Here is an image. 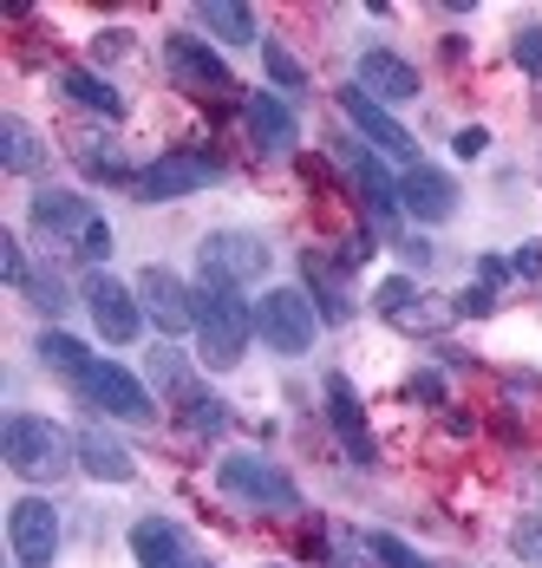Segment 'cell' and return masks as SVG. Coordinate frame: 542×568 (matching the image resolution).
Here are the masks:
<instances>
[{"instance_id": "ffe728a7", "label": "cell", "mask_w": 542, "mask_h": 568, "mask_svg": "<svg viewBox=\"0 0 542 568\" xmlns=\"http://www.w3.org/2000/svg\"><path fill=\"white\" fill-rule=\"evenodd\" d=\"M33 229H47V235H86L92 229V203L86 196H72V190H40L33 196Z\"/></svg>"}, {"instance_id": "1f68e13d", "label": "cell", "mask_w": 542, "mask_h": 568, "mask_svg": "<svg viewBox=\"0 0 542 568\" xmlns=\"http://www.w3.org/2000/svg\"><path fill=\"white\" fill-rule=\"evenodd\" d=\"M510 53H516V65H523V72H530V79H542V27H523V33H516V47H510Z\"/></svg>"}, {"instance_id": "5bb4252c", "label": "cell", "mask_w": 542, "mask_h": 568, "mask_svg": "<svg viewBox=\"0 0 542 568\" xmlns=\"http://www.w3.org/2000/svg\"><path fill=\"white\" fill-rule=\"evenodd\" d=\"M399 210L419 216V223H444L458 210V183L444 171H432V164H412V171L399 176Z\"/></svg>"}, {"instance_id": "9c48e42d", "label": "cell", "mask_w": 542, "mask_h": 568, "mask_svg": "<svg viewBox=\"0 0 542 568\" xmlns=\"http://www.w3.org/2000/svg\"><path fill=\"white\" fill-rule=\"evenodd\" d=\"M86 307H92V321H99V334L111 346H131L144 334V307H138V294L124 282H111L106 268L99 275H86Z\"/></svg>"}, {"instance_id": "d4e9b609", "label": "cell", "mask_w": 542, "mask_h": 568, "mask_svg": "<svg viewBox=\"0 0 542 568\" xmlns=\"http://www.w3.org/2000/svg\"><path fill=\"white\" fill-rule=\"evenodd\" d=\"M40 359L53 366L59 379H79V373L92 366V353H86V346L72 341V334H59V327H47V334H40Z\"/></svg>"}, {"instance_id": "b9f144b4", "label": "cell", "mask_w": 542, "mask_h": 568, "mask_svg": "<svg viewBox=\"0 0 542 568\" xmlns=\"http://www.w3.org/2000/svg\"><path fill=\"white\" fill-rule=\"evenodd\" d=\"M412 398H444V379H438V373H419V379H412Z\"/></svg>"}, {"instance_id": "4316f807", "label": "cell", "mask_w": 542, "mask_h": 568, "mask_svg": "<svg viewBox=\"0 0 542 568\" xmlns=\"http://www.w3.org/2000/svg\"><path fill=\"white\" fill-rule=\"evenodd\" d=\"M373 307H380L385 321H392V327H399V321H405V314H412V307H419V287L405 282V275H392V282H380V294H373Z\"/></svg>"}, {"instance_id": "cb8c5ba5", "label": "cell", "mask_w": 542, "mask_h": 568, "mask_svg": "<svg viewBox=\"0 0 542 568\" xmlns=\"http://www.w3.org/2000/svg\"><path fill=\"white\" fill-rule=\"evenodd\" d=\"M197 20H203L217 40H229V47H255V13H249V7H222V0H210V7H197Z\"/></svg>"}, {"instance_id": "836d02e7", "label": "cell", "mask_w": 542, "mask_h": 568, "mask_svg": "<svg viewBox=\"0 0 542 568\" xmlns=\"http://www.w3.org/2000/svg\"><path fill=\"white\" fill-rule=\"evenodd\" d=\"M490 307H496V294H490L484 282H478V287H464V294L451 301V314H464V321H484Z\"/></svg>"}, {"instance_id": "52a82bcc", "label": "cell", "mask_w": 542, "mask_h": 568, "mask_svg": "<svg viewBox=\"0 0 542 568\" xmlns=\"http://www.w3.org/2000/svg\"><path fill=\"white\" fill-rule=\"evenodd\" d=\"M269 242L262 235H249V229H217V235H203V282H262L269 275Z\"/></svg>"}, {"instance_id": "7402d4cb", "label": "cell", "mask_w": 542, "mask_h": 568, "mask_svg": "<svg viewBox=\"0 0 542 568\" xmlns=\"http://www.w3.org/2000/svg\"><path fill=\"white\" fill-rule=\"evenodd\" d=\"M131 556H138V568H190L183 562V536H177L163 516H144V523L131 529Z\"/></svg>"}, {"instance_id": "ac0fdd59", "label": "cell", "mask_w": 542, "mask_h": 568, "mask_svg": "<svg viewBox=\"0 0 542 568\" xmlns=\"http://www.w3.org/2000/svg\"><path fill=\"white\" fill-rule=\"evenodd\" d=\"M79 464H86V477H99V484H131V477H138V457L124 452L106 425H86V432H79Z\"/></svg>"}, {"instance_id": "60d3db41", "label": "cell", "mask_w": 542, "mask_h": 568, "mask_svg": "<svg viewBox=\"0 0 542 568\" xmlns=\"http://www.w3.org/2000/svg\"><path fill=\"white\" fill-rule=\"evenodd\" d=\"M92 47H99V59H118V53H124V47H131V33H99Z\"/></svg>"}, {"instance_id": "ba28073f", "label": "cell", "mask_w": 542, "mask_h": 568, "mask_svg": "<svg viewBox=\"0 0 542 568\" xmlns=\"http://www.w3.org/2000/svg\"><path fill=\"white\" fill-rule=\"evenodd\" d=\"M163 65H170V79H177L183 92H197V99H235V72L222 65V53H210V47L190 40V33H170V40H163Z\"/></svg>"}, {"instance_id": "603a6c76", "label": "cell", "mask_w": 542, "mask_h": 568, "mask_svg": "<svg viewBox=\"0 0 542 568\" xmlns=\"http://www.w3.org/2000/svg\"><path fill=\"white\" fill-rule=\"evenodd\" d=\"M59 92L72 99V105H86V112H99V118H124V99L111 92L99 72H86V65H72L66 79H59Z\"/></svg>"}, {"instance_id": "5b68a950", "label": "cell", "mask_w": 542, "mask_h": 568, "mask_svg": "<svg viewBox=\"0 0 542 568\" xmlns=\"http://www.w3.org/2000/svg\"><path fill=\"white\" fill-rule=\"evenodd\" d=\"M217 484L229 490V497L255 504V510H301V490L274 470L269 457H249V452L222 457V464H217Z\"/></svg>"}, {"instance_id": "7bdbcfd3", "label": "cell", "mask_w": 542, "mask_h": 568, "mask_svg": "<svg viewBox=\"0 0 542 568\" xmlns=\"http://www.w3.org/2000/svg\"><path fill=\"white\" fill-rule=\"evenodd\" d=\"M190 568H210V562H190Z\"/></svg>"}, {"instance_id": "ee69618b", "label": "cell", "mask_w": 542, "mask_h": 568, "mask_svg": "<svg viewBox=\"0 0 542 568\" xmlns=\"http://www.w3.org/2000/svg\"><path fill=\"white\" fill-rule=\"evenodd\" d=\"M269 568H281V562H269Z\"/></svg>"}, {"instance_id": "6da1fadb", "label": "cell", "mask_w": 542, "mask_h": 568, "mask_svg": "<svg viewBox=\"0 0 542 568\" xmlns=\"http://www.w3.org/2000/svg\"><path fill=\"white\" fill-rule=\"evenodd\" d=\"M255 334V307L242 301V287L229 282H203L197 287V341H203V366H242V346Z\"/></svg>"}, {"instance_id": "2e32d148", "label": "cell", "mask_w": 542, "mask_h": 568, "mask_svg": "<svg viewBox=\"0 0 542 568\" xmlns=\"http://www.w3.org/2000/svg\"><path fill=\"white\" fill-rule=\"evenodd\" d=\"M327 418H333V432H340V445L353 464H373V432H367V412H360V393L333 373L327 379Z\"/></svg>"}, {"instance_id": "8992f818", "label": "cell", "mask_w": 542, "mask_h": 568, "mask_svg": "<svg viewBox=\"0 0 542 568\" xmlns=\"http://www.w3.org/2000/svg\"><path fill=\"white\" fill-rule=\"evenodd\" d=\"M72 386H79V398H86V405H99V412L124 418V425H151V418H158V412H151V393H144V386H138L118 359H92Z\"/></svg>"}, {"instance_id": "4dcf8cb0", "label": "cell", "mask_w": 542, "mask_h": 568, "mask_svg": "<svg viewBox=\"0 0 542 568\" xmlns=\"http://www.w3.org/2000/svg\"><path fill=\"white\" fill-rule=\"evenodd\" d=\"M444 321H451V307H444V301H419V307H412L399 327H405V334H438Z\"/></svg>"}, {"instance_id": "30bf717a", "label": "cell", "mask_w": 542, "mask_h": 568, "mask_svg": "<svg viewBox=\"0 0 542 568\" xmlns=\"http://www.w3.org/2000/svg\"><path fill=\"white\" fill-rule=\"evenodd\" d=\"M7 542H13V556L27 568H47L59 556V516L47 497H20L13 510H7Z\"/></svg>"}, {"instance_id": "e575fe53", "label": "cell", "mask_w": 542, "mask_h": 568, "mask_svg": "<svg viewBox=\"0 0 542 568\" xmlns=\"http://www.w3.org/2000/svg\"><path fill=\"white\" fill-rule=\"evenodd\" d=\"M79 255H86V262H106V255H111V229L99 223V216H92V229L79 235Z\"/></svg>"}, {"instance_id": "484cf974", "label": "cell", "mask_w": 542, "mask_h": 568, "mask_svg": "<svg viewBox=\"0 0 542 568\" xmlns=\"http://www.w3.org/2000/svg\"><path fill=\"white\" fill-rule=\"evenodd\" d=\"M151 379H158L163 393H177L183 398V405H190V366H183V353H170V346H158V353H151Z\"/></svg>"}, {"instance_id": "d6986e66", "label": "cell", "mask_w": 542, "mask_h": 568, "mask_svg": "<svg viewBox=\"0 0 542 568\" xmlns=\"http://www.w3.org/2000/svg\"><path fill=\"white\" fill-rule=\"evenodd\" d=\"M333 151L347 158V171L360 176V190H367V203H373V216H380V223H392V216H399V183H392V176L380 171V158H373L367 144H353V138H340Z\"/></svg>"}, {"instance_id": "f1b7e54d", "label": "cell", "mask_w": 542, "mask_h": 568, "mask_svg": "<svg viewBox=\"0 0 542 568\" xmlns=\"http://www.w3.org/2000/svg\"><path fill=\"white\" fill-rule=\"evenodd\" d=\"M367 549H373V562L380 568H432L419 549H405L399 536H367Z\"/></svg>"}, {"instance_id": "277c9868", "label": "cell", "mask_w": 542, "mask_h": 568, "mask_svg": "<svg viewBox=\"0 0 542 568\" xmlns=\"http://www.w3.org/2000/svg\"><path fill=\"white\" fill-rule=\"evenodd\" d=\"M222 183V164L210 151H163L151 171L131 176V190L144 196V203H177V196H190V190H210Z\"/></svg>"}, {"instance_id": "f546056e", "label": "cell", "mask_w": 542, "mask_h": 568, "mask_svg": "<svg viewBox=\"0 0 542 568\" xmlns=\"http://www.w3.org/2000/svg\"><path fill=\"white\" fill-rule=\"evenodd\" d=\"M262 65H269V79H274V85H288V92H301V85H308L301 59L288 53V47H262Z\"/></svg>"}, {"instance_id": "4fadbf2b", "label": "cell", "mask_w": 542, "mask_h": 568, "mask_svg": "<svg viewBox=\"0 0 542 568\" xmlns=\"http://www.w3.org/2000/svg\"><path fill=\"white\" fill-rule=\"evenodd\" d=\"M353 85H360L367 99H380V105H405V99H419V65H405V59L385 53V47H367Z\"/></svg>"}, {"instance_id": "9a60e30c", "label": "cell", "mask_w": 542, "mask_h": 568, "mask_svg": "<svg viewBox=\"0 0 542 568\" xmlns=\"http://www.w3.org/2000/svg\"><path fill=\"white\" fill-rule=\"evenodd\" d=\"M242 118H249V138L274 151V158H288L294 144H301V124L288 112V99H274V92H255V99H242Z\"/></svg>"}, {"instance_id": "7c38bea8", "label": "cell", "mask_w": 542, "mask_h": 568, "mask_svg": "<svg viewBox=\"0 0 542 568\" xmlns=\"http://www.w3.org/2000/svg\"><path fill=\"white\" fill-rule=\"evenodd\" d=\"M340 112L353 118V131H360L373 151H385V158H412V131L385 112L380 99H367L360 85H347V92H340Z\"/></svg>"}, {"instance_id": "8d00e7d4", "label": "cell", "mask_w": 542, "mask_h": 568, "mask_svg": "<svg viewBox=\"0 0 542 568\" xmlns=\"http://www.w3.org/2000/svg\"><path fill=\"white\" fill-rule=\"evenodd\" d=\"M510 549H516L523 562H542V523H516V536H510Z\"/></svg>"}, {"instance_id": "f35d334b", "label": "cell", "mask_w": 542, "mask_h": 568, "mask_svg": "<svg viewBox=\"0 0 542 568\" xmlns=\"http://www.w3.org/2000/svg\"><path fill=\"white\" fill-rule=\"evenodd\" d=\"M484 151H490V131H478V124L458 131V158H484Z\"/></svg>"}, {"instance_id": "d6a6232c", "label": "cell", "mask_w": 542, "mask_h": 568, "mask_svg": "<svg viewBox=\"0 0 542 568\" xmlns=\"http://www.w3.org/2000/svg\"><path fill=\"white\" fill-rule=\"evenodd\" d=\"M0 275H7L13 287L33 282V268H27V255H20V242H13V235H0Z\"/></svg>"}, {"instance_id": "8fae6325", "label": "cell", "mask_w": 542, "mask_h": 568, "mask_svg": "<svg viewBox=\"0 0 542 568\" xmlns=\"http://www.w3.org/2000/svg\"><path fill=\"white\" fill-rule=\"evenodd\" d=\"M138 301H144V314L158 321L163 334H190L197 327V294L177 282L170 268H144L138 275Z\"/></svg>"}, {"instance_id": "d590c367", "label": "cell", "mask_w": 542, "mask_h": 568, "mask_svg": "<svg viewBox=\"0 0 542 568\" xmlns=\"http://www.w3.org/2000/svg\"><path fill=\"white\" fill-rule=\"evenodd\" d=\"M510 275H523V282H542V242H523V248L510 255Z\"/></svg>"}, {"instance_id": "3957f363", "label": "cell", "mask_w": 542, "mask_h": 568, "mask_svg": "<svg viewBox=\"0 0 542 568\" xmlns=\"http://www.w3.org/2000/svg\"><path fill=\"white\" fill-rule=\"evenodd\" d=\"M255 334L274 346V353H308L314 334H321V307L308 301V287H269L255 301Z\"/></svg>"}, {"instance_id": "e0dca14e", "label": "cell", "mask_w": 542, "mask_h": 568, "mask_svg": "<svg viewBox=\"0 0 542 568\" xmlns=\"http://www.w3.org/2000/svg\"><path fill=\"white\" fill-rule=\"evenodd\" d=\"M301 275H308V301L321 307L327 327L353 321V294H347V282H340V262H327L321 248H308V255H301Z\"/></svg>"}, {"instance_id": "74e56055", "label": "cell", "mask_w": 542, "mask_h": 568, "mask_svg": "<svg viewBox=\"0 0 542 568\" xmlns=\"http://www.w3.org/2000/svg\"><path fill=\"white\" fill-rule=\"evenodd\" d=\"M27 294L40 301V314H59V282H47V275H33V282H27Z\"/></svg>"}, {"instance_id": "7a4b0ae2", "label": "cell", "mask_w": 542, "mask_h": 568, "mask_svg": "<svg viewBox=\"0 0 542 568\" xmlns=\"http://www.w3.org/2000/svg\"><path fill=\"white\" fill-rule=\"evenodd\" d=\"M0 452H7V470L27 477V484H53L72 470L79 457V438H66L53 418H33V412H13L7 432H0Z\"/></svg>"}, {"instance_id": "ab89813d", "label": "cell", "mask_w": 542, "mask_h": 568, "mask_svg": "<svg viewBox=\"0 0 542 568\" xmlns=\"http://www.w3.org/2000/svg\"><path fill=\"white\" fill-rule=\"evenodd\" d=\"M503 275H510V262H503V255H484V262H478V282H484V287H496Z\"/></svg>"}, {"instance_id": "83f0119b", "label": "cell", "mask_w": 542, "mask_h": 568, "mask_svg": "<svg viewBox=\"0 0 542 568\" xmlns=\"http://www.w3.org/2000/svg\"><path fill=\"white\" fill-rule=\"evenodd\" d=\"M183 425H190V432H197V438H217L222 425H229V405H222V398H190V405H183Z\"/></svg>"}, {"instance_id": "44dd1931", "label": "cell", "mask_w": 542, "mask_h": 568, "mask_svg": "<svg viewBox=\"0 0 542 568\" xmlns=\"http://www.w3.org/2000/svg\"><path fill=\"white\" fill-rule=\"evenodd\" d=\"M0 164L13 176H40L47 171V138L27 118H0Z\"/></svg>"}]
</instances>
